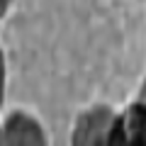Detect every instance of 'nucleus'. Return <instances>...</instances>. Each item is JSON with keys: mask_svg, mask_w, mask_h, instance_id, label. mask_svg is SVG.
Masks as SVG:
<instances>
[{"mask_svg": "<svg viewBox=\"0 0 146 146\" xmlns=\"http://www.w3.org/2000/svg\"><path fill=\"white\" fill-rule=\"evenodd\" d=\"M115 124V112L105 105L85 110L73 127L71 141L78 146H93V144H110V131Z\"/></svg>", "mask_w": 146, "mask_h": 146, "instance_id": "obj_1", "label": "nucleus"}, {"mask_svg": "<svg viewBox=\"0 0 146 146\" xmlns=\"http://www.w3.org/2000/svg\"><path fill=\"white\" fill-rule=\"evenodd\" d=\"M110 144L146 146V102L136 100L119 117L115 115V124H112V131H110Z\"/></svg>", "mask_w": 146, "mask_h": 146, "instance_id": "obj_2", "label": "nucleus"}, {"mask_svg": "<svg viewBox=\"0 0 146 146\" xmlns=\"http://www.w3.org/2000/svg\"><path fill=\"white\" fill-rule=\"evenodd\" d=\"M44 129L34 117L25 112H12L0 127V144H44Z\"/></svg>", "mask_w": 146, "mask_h": 146, "instance_id": "obj_3", "label": "nucleus"}, {"mask_svg": "<svg viewBox=\"0 0 146 146\" xmlns=\"http://www.w3.org/2000/svg\"><path fill=\"white\" fill-rule=\"evenodd\" d=\"M3 95H5V58H3V49H0V105H3Z\"/></svg>", "mask_w": 146, "mask_h": 146, "instance_id": "obj_4", "label": "nucleus"}, {"mask_svg": "<svg viewBox=\"0 0 146 146\" xmlns=\"http://www.w3.org/2000/svg\"><path fill=\"white\" fill-rule=\"evenodd\" d=\"M10 3H12V0H0V17H3V15L7 12V7H10Z\"/></svg>", "mask_w": 146, "mask_h": 146, "instance_id": "obj_5", "label": "nucleus"}, {"mask_svg": "<svg viewBox=\"0 0 146 146\" xmlns=\"http://www.w3.org/2000/svg\"><path fill=\"white\" fill-rule=\"evenodd\" d=\"M139 100L146 102V80H144V85H141V90H139Z\"/></svg>", "mask_w": 146, "mask_h": 146, "instance_id": "obj_6", "label": "nucleus"}]
</instances>
